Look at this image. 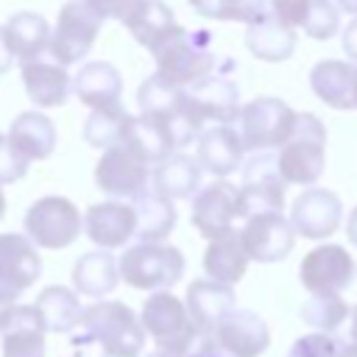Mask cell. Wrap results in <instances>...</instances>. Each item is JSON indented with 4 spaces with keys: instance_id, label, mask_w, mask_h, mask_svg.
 I'll use <instances>...</instances> for the list:
<instances>
[{
    "instance_id": "cell-1",
    "label": "cell",
    "mask_w": 357,
    "mask_h": 357,
    "mask_svg": "<svg viewBox=\"0 0 357 357\" xmlns=\"http://www.w3.org/2000/svg\"><path fill=\"white\" fill-rule=\"evenodd\" d=\"M142 318L123 301H95L84 310L78 329L73 332V343H100L106 354L114 357H139L145 346Z\"/></svg>"
},
{
    "instance_id": "cell-2",
    "label": "cell",
    "mask_w": 357,
    "mask_h": 357,
    "mask_svg": "<svg viewBox=\"0 0 357 357\" xmlns=\"http://www.w3.org/2000/svg\"><path fill=\"white\" fill-rule=\"evenodd\" d=\"M137 103H139V114L156 117L167 126L176 151H181L184 145L195 142L198 134L204 131V117L198 114V109L192 106L190 95L184 86H173L167 84L162 75H148L137 92Z\"/></svg>"
},
{
    "instance_id": "cell-3",
    "label": "cell",
    "mask_w": 357,
    "mask_h": 357,
    "mask_svg": "<svg viewBox=\"0 0 357 357\" xmlns=\"http://www.w3.org/2000/svg\"><path fill=\"white\" fill-rule=\"evenodd\" d=\"M151 56L156 61V75H162L173 86H190L192 81L215 70L212 36L204 28L187 31L178 25Z\"/></svg>"
},
{
    "instance_id": "cell-4",
    "label": "cell",
    "mask_w": 357,
    "mask_h": 357,
    "mask_svg": "<svg viewBox=\"0 0 357 357\" xmlns=\"http://www.w3.org/2000/svg\"><path fill=\"white\" fill-rule=\"evenodd\" d=\"M279 173L287 184L312 187L326 167V128L312 112H298L293 137L279 148Z\"/></svg>"
},
{
    "instance_id": "cell-5",
    "label": "cell",
    "mask_w": 357,
    "mask_h": 357,
    "mask_svg": "<svg viewBox=\"0 0 357 357\" xmlns=\"http://www.w3.org/2000/svg\"><path fill=\"white\" fill-rule=\"evenodd\" d=\"M184 273V254L165 240H139L120 257V276L134 290H170Z\"/></svg>"
},
{
    "instance_id": "cell-6",
    "label": "cell",
    "mask_w": 357,
    "mask_h": 357,
    "mask_svg": "<svg viewBox=\"0 0 357 357\" xmlns=\"http://www.w3.org/2000/svg\"><path fill=\"white\" fill-rule=\"evenodd\" d=\"M298 112L290 109L279 98H254L240 109L237 117V131L243 139V148L257 153V151H279L296 131Z\"/></svg>"
},
{
    "instance_id": "cell-7",
    "label": "cell",
    "mask_w": 357,
    "mask_h": 357,
    "mask_svg": "<svg viewBox=\"0 0 357 357\" xmlns=\"http://www.w3.org/2000/svg\"><path fill=\"white\" fill-rule=\"evenodd\" d=\"M142 326L153 337L156 349H167L173 354H184L187 346L195 340L198 326L187 310V301L173 296L170 290H153L142 304Z\"/></svg>"
},
{
    "instance_id": "cell-8",
    "label": "cell",
    "mask_w": 357,
    "mask_h": 357,
    "mask_svg": "<svg viewBox=\"0 0 357 357\" xmlns=\"http://www.w3.org/2000/svg\"><path fill=\"white\" fill-rule=\"evenodd\" d=\"M22 229L39 248L59 251L78 240V234L84 229V215L78 212V206L70 198L45 195L28 206V212L22 218Z\"/></svg>"
},
{
    "instance_id": "cell-9",
    "label": "cell",
    "mask_w": 357,
    "mask_h": 357,
    "mask_svg": "<svg viewBox=\"0 0 357 357\" xmlns=\"http://www.w3.org/2000/svg\"><path fill=\"white\" fill-rule=\"evenodd\" d=\"M103 17L86 3V0H67L59 11L53 36H50V59L70 67L78 64L95 45L100 28H103Z\"/></svg>"
},
{
    "instance_id": "cell-10",
    "label": "cell",
    "mask_w": 357,
    "mask_h": 357,
    "mask_svg": "<svg viewBox=\"0 0 357 357\" xmlns=\"http://www.w3.org/2000/svg\"><path fill=\"white\" fill-rule=\"evenodd\" d=\"M240 187V218H254L262 212L284 209V187L287 181L279 173V159L273 151H257L243 167Z\"/></svg>"
},
{
    "instance_id": "cell-11",
    "label": "cell",
    "mask_w": 357,
    "mask_h": 357,
    "mask_svg": "<svg viewBox=\"0 0 357 357\" xmlns=\"http://www.w3.org/2000/svg\"><path fill=\"white\" fill-rule=\"evenodd\" d=\"M271 346L268 324L251 310H231L206 332V357H259Z\"/></svg>"
},
{
    "instance_id": "cell-12",
    "label": "cell",
    "mask_w": 357,
    "mask_h": 357,
    "mask_svg": "<svg viewBox=\"0 0 357 357\" xmlns=\"http://www.w3.org/2000/svg\"><path fill=\"white\" fill-rule=\"evenodd\" d=\"M39 251L28 234H0V318L8 307L17 304L20 293L39 279Z\"/></svg>"
},
{
    "instance_id": "cell-13",
    "label": "cell",
    "mask_w": 357,
    "mask_h": 357,
    "mask_svg": "<svg viewBox=\"0 0 357 357\" xmlns=\"http://www.w3.org/2000/svg\"><path fill=\"white\" fill-rule=\"evenodd\" d=\"M148 181H151V165L126 142L106 148L95 165L98 190L120 201H134L148 187Z\"/></svg>"
},
{
    "instance_id": "cell-14",
    "label": "cell",
    "mask_w": 357,
    "mask_h": 357,
    "mask_svg": "<svg viewBox=\"0 0 357 357\" xmlns=\"http://www.w3.org/2000/svg\"><path fill=\"white\" fill-rule=\"evenodd\" d=\"M354 271H357V265L343 245L324 243V245L312 248L310 254H304L298 279L310 296L312 293H343L351 284Z\"/></svg>"
},
{
    "instance_id": "cell-15",
    "label": "cell",
    "mask_w": 357,
    "mask_h": 357,
    "mask_svg": "<svg viewBox=\"0 0 357 357\" xmlns=\"http://www.w3.org/2000/svg\"><path fill=\"white\" fill-rule=\"evenodd\" d=\"M240 187H234L226 178H218L198 190L192 198V226L201 231V237L215 240L234 229V220L240 218Z\"/></svg>"
},
{
    "instance_id": "cell-16",
    "label": "cell",
    "mask_w": 357,
    "mask_h": 357,
    "mask_svg": "<svg viewBox=\"0 0 357 357\" xmlns=\"http://www.w3.org/2000/svg\"><path fill=\"white\" fill-rule=\"evenodd\" d=\"M240 240L254 262H279L296 245V229L282 212H262L243 220Z\"/></svg>"
},
{
    "instance_id": "cell-17",
    "label": "cell",
    "mask_w": 357,
    "mask_h": 357,
    "mask_svg": "<svg viewBox=\"0 0 357 357\" xmlns=\"http://www.w3.org/2000/svg\"><path fill=\"white\" fill-rule=\"evenodd\" d=\"M343 220V204L332 190L324 187H307L298 192V198L290 206V223L296 234L307 240H326L337 231Z\"/></svg>"
},
{
    "instance_id": "cell-18",
    "label": "cell",
    "mask_w": 357,
    "mask_h": 357,
    "mask_svg": "<svg viewBox=\"0 0 357 357\" xmlns=\"http://www.w3.org/2000/svg\"><path fill=\"white\" fill-rule=\"evenodd\" d=\"M3 357H47L45 324L36 304H14L0 318Z\"/></svg>"
},
{
    "instance_id": "cell-19",
    "label": "cell",
    "mask_w": 357,
    "mask_h": 357,
    "mask_svg": "<svg viewBox=\"0 0 357 357\" xmlns=\"http://www.w3.org/2000/svg\"><path fill=\"white\" fill-rule=\"evenodd\" d=\"M84 231L98 248H120L137 237V209L120 198L92 204L84 212Z\"/></svg>"
},
{
    "instance_id": "cell-20",
    "label": "cell",
    "mask_w": 357,
    "mask_h": 357,
    "mask_svg": "<svg viewBox=\"0 0 357 357\" xmlns=\"http://www.w3.org/2000/svg\"><path fill=\"white\" fill-rule=\"evenodd\" d=\"M243 139L240 131L229 123H218L209 126L198 134L195 139V159L201 162V167L218 178H226L229 173L243 167Z\"/></svg>"
},
{
    "instance_id": "cell-21",
    "label": "cell",
    "mask_w": 357,
    "mask_h": 357,
    "mask_svg": "<svg viewBox=\"0 0 357 357\" xmlns=\"http://www.w3.org/2000/svg\"><path fill=\"white\" fill-rule=\"evenodd\" d=\"M271 11L310 39H332L340 31V11L332 0H268Z\"/></svg>"
},
{
    "instance_id": "cell-22",
    "label": "cell",
    "mask_w": 357,
    "mask_h": 357,
    "mask_svg": "<svg viewBox=\"0 0 357 357\" xmlns=\"http://www.w3.org/2000/svg\"><path fill=\"white\" fill-rule=\"evenodd\" d=\"M192 106L198 109V114L204 120H212V123H237L240 117V89L231 78L226 75H204L198 81H192L190 86H184Z\"/></svg>"
},
{
    "instance_id": "cell-23",
    "label": "cell",
    "mask_w": 357,
    "mask_h": 357,
    "mask_svg": "<svg viewBox=\"0 0 357 357\" xmlns=\"http://www.w3.org/2000/svg\"><path fill=\"white\" fill-rule=\"evenodd\" d=\"M22 86L31 103L42 106V109H56L67 100V95L73 92V75L67 73L64 64L59 61H42V59H31L22 61Z\"/></svg>"
},
{
    "instance_id": "cell-24",
    "label": "cell",
    "mask_w": 357,
    "mask_h": 357,
    "mask_svg": "<svg viewBox=\"0 0 357 357\" xmlns=\"http://www.w3.org/2000/svg\"><path fill=\"white\" fill-rule=\"evenodd\" d=\"M50 22L36 14V11H17L6 20L3 25V47L8 50L11 59H17L20 64L22 61H31V59H39L47 47H50Z\"/></svg>"
},
{
    "instance_id": "cell-25",
    "label": "cell",
    "mask_w": 357,
    "mask_h": 357,
    "mask_svg": "<svg viewBox=\"0 0 357 357\" xmlns=\"http://www.w3.org/2000/svg\"><path fill=\"white\" fill-rule=\"evenodd\" d=\"M187 310L198 329L212 332L231 310H234V287L218 279H195L187 287Z\"/></svg>"
},
{
    "instance_id": "cell-26",
    "label": "cell",
    "mask_w": 357,
    "mask_h": 357,
    "mask_svg": "<svg viewBox=\"0 0 357 357\" xmlns=\"http://www.w3.org/2000/svg\"><path fill=\"white\" fill-rule=\"evenodd\" d=\"M245 47L251 50V56H257L259 61H284L293 56L296 50V28L284 25L271 8L245 25Z\"/></svg>"
},
{
    "instance_id": "cell-27",
    "label": "cell",
    "mask_w": 357,
    "mask_h": 357,
    "mask_svg": "<svg viewBox=\"0 0 357 357\" xmlns=\"http://www.w3.org/2000/svg\"><path fill=\"white\" fill-rule=\"evenodd\" d=\"M123 25L131 33V39L151 53L178 28L173 8L165 0H137V6L123 20Z\"/></svg>"
},
{
    "instance_id": "cell-28",
    "label": "cell",
    "mask_w": 357,
    "mask_h": 357,
    "mask_svg": "<svg viewBox=\"0 0 357 357\" xmlns=\"http://www.w3.org/2000/svg\"><path fill=\"white\" fill-rule=\"evenodd\" d=\"M120 279V259H114L109 248L86 251L73 265V287L89 298H106Z\"/></svg>"
},
{
    "instance_id": "cell-29",
    "label": "cell",
    "mask_w": 357,
    "mask_h": 357,
    "mask_svg": "<svg viewBox=\"0 0 357 357\" xmlns=\"http://www.w3.org/2000/svg\"><path fill=\"white\" fill-rule=\"evenodd\" d=\"M354 75H357L354 64L340 59H324L312 67L310 86L326 106L349 112L354 109Z\"/></svg>"
},
{
    "instance_id": "cell-30",
    "label": "cell",
    "mask_w": 357,
    "mask_h": 357,
    "mask_svg": "<svg viewBox=\"0 0 357 357\" xmlns=\"http://www.w3.org/2000/svg\"><path fill=\"white\" fill-rule=\"evenodd\" d=\"M73 92L89 109L117 103L123 95L120 70L109 61H89L73 75Z\"/></svg>"
},
{
    "instance_id": "cell-31",
    "label": "cell",
    "mask_w": 357,
    "mask_h": 357,
    "mask_svg": "<svg viewBox=\"0 0 357 357\" xmlns=\"http://www.w3.org/2000/svg\"><path fill=\"white\" fill-rule=\"evenodd\" d=\"M248 262H251V257L245 254L240 229H231V231L209 240V245L204 251V273L209 279H218L226 284H237L245 276Z\"/></svg>"
},
{
    "instance_id": "cell-32",
    "label": "cell",
    "mask_w": 357,
    "mask_h": 357,
    "mask_svg": "<svg viewBox=\"0 0 357 357\" xmlns=\"http://www.w3.org/2000/svg\"><path fill=\"white\" fill-rule=\"evenodd\" d=\"M6 137L28 162H42L56 148V126L42 112H22V114H17Z\"/></svg>"
},
{
    "instance_id": "cell-33",
    "label": "cell",
    "mask_w": 357,
    "mask_h": 357,
    "mask_svg": "<svg viewBox=\"0 0 357 357\" xmlns=\"http://www.w3.org/2000/svg\"><path fill=\"white\" fill-rule=\"evenodd\" d=\"M201 162L195 156H187L181 151H176L173 156H167L165 162H159L151 170V187L159 190L167 198H190L201 190Z\"/></svg>"
},
{
    "instance_id": "cell-34",
    "label": "cell",
    "mask_w": 357,
    "mask_h": 357,
    "mask_svg": "<svg viewBox=\"0 0 357 357\" xmlns=\"http://www.w3.org/2000/svg\"><path fill=\"white\" fill-rule=\"evenodd\" d=\"M36 310L42 315V324L47 332L56 335H73L84 318V307L78 301V290H70L64 284H47L36 296Z\"/></svg>"
},
{
    "instance_id": "cell-35",
    "label": "cell",
    "mask_w": 357,
    "mask_h": 357,
    "mask_svg": "<svg viewBox=\"0 0 357 357\" xmlns=\"http://www.w3.org/2000/svg\"><path fill=\"white\" fill-rule=\"evenodd\" d=\"M137 209V240H165L176 226V206L173 198L162 195L153 187H145L134 198Z\"/></svg>"
},
{
    "instance_id": "cell-36",
    "label": "cell",
    "mask_w": 357,
    "mask_h": 357,
    "mask_svg": "<svg viewBox=\"0 0 357 357\" xmlns=\"http://www.w3.org/2000/svg\"><path fill=\"white\" fill-rule=\"evenodd\" d=\"M131 123H134V114H128L120 100L109 103V106H98L84 120V139L92 148H100V151L123 145L128 139Z\"/></svg>"
},
{
    "instance_id": "cell-37",
    "label": "cell",
    "mask_w": 357,
    "mask_h": 357,
    "mask_svg": "<svg viewBox=\"0 0 357 357\" xmlns=\"http://www.w3.org/2000/svg\"><path fill=\"white\" fill-rule=\"evenodd\" d=\"M126 145H131V148H134L148 165H153V167H156L159 162H165L167 156L176 153V142H173L167 126H165L162 120H156V117H148V114L134 117Z\"/></svg>"
},
{
    "instance_id": "cell-38",
    "label": "cell",
    "mask_w": 357,
    "mask_h": 357,
    "mask_svg": "<svg viewBox=\"0 0 357 357\" xmlns=\"http://www.w3.org/2000/svg\"><path fill=\"white\" fill-rule=\"evenodd\" d=\"M351 315V307L343 301L340 293H312L310 301L301 304V318L318 332H335L346 318Z\"/></svg>"
},
{
    "instance_id": "cell-39",
    "label": "cell",
    "mask_w": 357,
    "mask_h": 357,
    "mask_svg": "<svg viewBox=\"0 0 357 357\" xmlns=\"http://www.w3.org/2000/svg\"><path fill=\"white\" fill-rule=\"evenodd\" d=\"M190 6L206 17L220 22H254L259 20L271 6L268 0H190Z\"/></svg>"
},
{
    "instance_id": "cell-40",
    "label": "cell",
    "mask_w": 357,
    "mask_h": 357,
    "mask_svg": "<svg viewBox=\"0 0 357 357\" xmlns=\"http://www.w3.org/2000/svg\"><path fill=\"white\" fill-rule=\"evenodd\" d=\"M343 346L346 340L335 337V332H310L290 346L287 357H337Z\"/></svg>"
},
{
    "instance_id": "cell-41",
    "label": "cell",
    "mask_w": 357,
    "mask_h": 357,
    "mask_svg": "<svg viewBox=\"0 0 357 357\" xmlns=\"http://www.w3.org/2000/svg\"><path fill=\"white\" fill-rule=\"evenodd\" d=\"M28 159L8 142V137L0 139V184H14L28 173Z\"/></svg>"
},
{
    "instance_id": "cell-42",
    "label": "cell",
    "mask_w": 357,
    "mask_h": 357,
    "mask_svg": "<svg viewBox=\"0 0 357 357\" xmlns=\"http://www.w3.org/2000/svg\"><path fill=\"white\" fill-rule=\"evenodd\" d=\"M103 20H117V22H123L128 14H131V8L137 6V0H86Z\"/></svg>"
},
{
    "instance_id": "cell-43",
    "label": "cell",
    "mask_w": 357,
    "mask_h": 357,
    "mask_svg": "<svg viewBox=\"0 0 357 357\" xmlns=\"http://www.w3.org/2000/svg\"><path fill=\"white\" fill-rule=\"evenodd\" d=\"M340 45H343V53H346L351 61H357V17L346 25V31H343V36H340Z\"/></svg>"
},
{
    "instance_id": "cell-44",
    "label": "cell",
    "mask_w": 357,
    "mask_h": 357,
    "mask_svg": "<svg viewBox=\"0 0 357 357\" xmlns=\"http://www.w3.org/2000/svg\"><path fill=\"white\" fill-rule=\"evenodd\" d=\"M346 237H349V243L357 248V206L349 212V220H346Z\"/></svg>"
},
{
    "instance_id": "cell-45",
    "label": "cell",
    "mask_w": 357,
    "mask_h": 357,
    "mask_svg": "<svg viewBox=\"0 0 357 357\" xmlns=\"http://www.w3.org/2000/svg\"><path fill=\"white\" fill-rule=\"evenodd\" d=\"M0 33H3V28H0ZM11 61H14V59L8 56V50L3 47V39H0V73H6V70L11 67Z\"/></svg>"
},
{
    "instance_id": "cell-46",
    "label": "cell",
    "mask_w": 357,
    "mask_h": 357,
    "mask_svg": "<svg viewBox=\"0 0 357 357\" xmlns=\"http://www.w3.org/2000/svg\"><path fill=\"white\" fill-rule=\"evenodd\" d=\"M337 8L351 14V17H357V0H337Z\"/></svg>"
},
{
    "instance_id": "cell-47",
    "label": "cell",
    "mask_w": 357,
    "mask_h": 357,
    "mask_svg": "<svg viewBox=\"0 0 357 357\" xmlns=\"http://www.w3.org/2000/svg\"><path fill=\"white\" fill-rule=\"evenodd\" d=\"M337 357H357V343L351 340V343H346L343 349H340V354Z\"/></svg>"
},
{
    "instance_id": "cell-48",
    "label": "cell",
    "mask_w": 357,
    "mask_h": 357,
    "mask_svg": "<svg viewBox=\"0 0 357 357\" xmlns=\"http://www.w3.org/2000/svg\"><path fill=\"white\" fill-rule=\"evenodd\" d=\"M139 357H178V354H173L167 349H156V351H148V354H139Z\"/></svg>"
},
{
    "instance_id": "cell-49",
    "label": "cell",
    "mask_w": 357,
    "mask_h": 357,
    "mask_svg": "<svg viewBox=\"0 0 357 357\" xmlns=\"http://www.w3.org/2000/svg\"><path fill=\"white\" fill-rule=\"evenodd\" d=\"M351 340L357 343V307L351 310Z\"/></svg>"
},
{
    "instance_id": "cell-50",
    "label": "cell",
    "mask_w": 357,
    "mask_h": 357,
    "mask_svg": "<svg viewBox=\"0 0 357 357\" xmlns=\"http://www.w3.org/2000/svg\"><path fill=\"white\" fill-rule=\"evenodd\" d=\"M6 218V192H3V184H0V220Z\"/></svg>"
},
{
    "instance_id": "cell-51",
    "label": "cell",
    "mask_w": 357,
    "mask_h": 357,
    "mask_svg": "<svg viewBox=\"0 0 357 357\" xmlns=\"http://www.w3.org/2000/svg\"><path fill=\"white\" fill-rule=\"evenodd\" d=\"M354 109H357V75H354Z\"/></svg>"
},
{
    "instance_id": "cell-52",
    "label": "cell",
    "mask_w": 357,
    "mask_h": 357,
    "mask_svg": "<svg viewBox=\"0 0 357 357\" xmlns=\"http://www.w3.org/2000/svg\"><path fill=\"white\" fill-rule=\"evenodd\" d=\"M100 357H114V354H106V351H103V354H100Z\"/></svg>"
},
{
    "instance_id": "cell-53",
    "label": "cell",
    "mask_w": 357,
    "mask_h": 357,
    "mask_svg": "<svg viewBox=\"0 0 357 357\" xmlns=\"http://www.w3.org/2000/svg\"><path fill=\"white\" fill-rule=\"evenodd\" d=\"M0 139H3V134H0Z\"/></svg>"
}]
</instances>
